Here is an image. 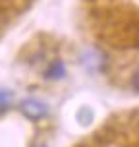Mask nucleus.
<instances>
[{
	"label": "nucleus",
	"instance_id": "nucleus-4",
	"mask_svg": "<svg viewBox=\"0 0 139 147\" xmlns=\"http://www.w3.org/2000/svg\"><path fill=\"white\" fill-rule=\"evenodd\" d=\"M132 85H133V89H135V91H139V70L133 74V78H132Z\"/></svg>",
	"mask_w": 139,
	"mask_h": 147
},
{
	"label": "nucleus",
	"instance_id": "nucleus-5",
	"mask_svg": "<svg viewBox=\"0 0 139 147\" xmlns=\"http://www.w3.org/2000/svg\"><path fill=\"white\" fill-rule=\"evenodd\" d=\"M37 147H46V145H37Z\"/></svg>",
	"mask_w": 139,
	"mask_h": 147
},
{
	"label": "nucleus",
	"instance_id": "nucleus-2",
	"mask_svg": "<svg viewBox=\"0 0 139 147\" xmlns=\"http://www.w3.org/2000/svg\"><path fill=\"white\" fill-rule=\"evenodd\" d=\"M46 76H48V78H52V80H58V78H62V76H64V64H62V62H54V64L48 68Z\"/></svg>",
	"mask_w": 139,
	"mask_h": 147
},
{
	"label": "nucleus",
	"instance_id": "nucleus-3",
	"mask_svg": "<svg viewBox=\"0 0 139 147\" xmlns=\"http://www.w3.org/2000/svg\"><path fill=\"white\" fill-rule=\"evenodd\" d=\"M12 101V93L8 89H0V110H6Z\"/></svg>",
	"mask_w": 139,
	"mask_h": 147
},
{
	"label": "nucleus",
	"instance_id": "nucleus-1",
	"mask_svg": "<svg viewBox=\"0 0 139 147\" xmlns=\"http://www.w3.org/2000/svg\"><path fill=\"white\" fill-rule=\"evenodd\" d=\"M19 109H21V112L27 118H31V120H39V118H43V116L48 114V107H46L43 101H39V99H25V101H21Z\"/></svg>",
	"mask_w": 139,
	"mask_h": 147
}]
</instances>
